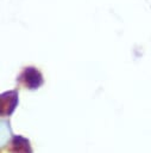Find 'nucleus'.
<instances>
[{
  "instance_id": "f03ea898",
  "label": "nucleus",
  "mask_w": 151,
  "mask_h": 153,
  "mask_svg": "<svg viewBox=\"0 0 151 153\" xmlns=\"http://www.w3.org/2000/svg\"><path fill=\"white\" fill-rule=\"evenodd\" d=\"M10 152L11 153H32V148H31L30 141L26 137H23L20 135H14L11 141Z\"/></svg>"
},
{
  "instance_id": "f257e3e1",
  "label": "nucleus",
  "mask_w": 151,
  "mask_h": 153,
  "mask_svg": "<svg viewBox=\"0 0 151 153\" xmlns=\"http://www.w3.org/2000/svg\"><path fill=\"white\" fill-rule=\"evenodd\" d=\"M17 104H18V94L14 91L2 93L1 94V109H0L1 115L10 116L14 111Z\"/></svg>"
},
{
  "instance_id": "7ed1b4c3",
  "label": "nucleus",
  "mask_w": 151,
  "mask_h": 153,
  "mask_svg": "<svg viewBox=\"0 0 151 153\" xmlns=\"http://www.w3.org/2000/svg\"><path fill=\"white\" fill-rule=\"evenodd\" d=\"M38 75H40V74L37 71L29 69V71H25L24 76H21V80H23L24 85L27 86V88L34 90V88H38L42 85V82H43L42 78H36L34 79V76H38Z\"/></svg>"
}]
</instances>
